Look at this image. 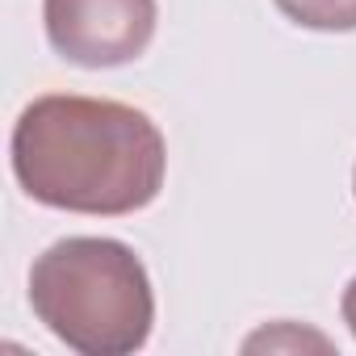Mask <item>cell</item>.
<instances>
[{"label": "cell", "mask_w": 356, "mask_h": 356, "mask_svg": "<svg viewBox=\"0 0 356 356\" xmlns=\"http://www.w3.org/2000/svg\"><path fill=\"white\" fill-rule=\"evenodd\" d=\"M9 163L22 193L47 210L126 218L159 197L168 143L126 101L47 92L13 122Z\"/></svg>", "instance_id": "obj_1"}, {"label": "cell", "mask_w": 356, "mask_h": 356, "mask_svg": "<svg viewBox=\"0 0 356 356\" xmlns=\"http://www.w3.org/2000/svg\"><path fill=\"white\" fill-rule=\"evenodd\" d=\"M34 318L80 356H130L151 339L147 264L122 239L67 235L30 268Z\"/></svg>", "instance_id": "obj_2"}, {"label": "cell", "mask_w": 356, "mask_h": 356, "mask_svg": "<svg viewBox=\"0 0 356 356\" xmlns=\"http://www.w3.org/2000/svg\"><path fill=\"white\" fill-rule=\"evenodd\" d=\"M155 0H42V30L63 63L105 72L147 55L155 38Z\"/></svg>", "instance_id": "obj_3"}, {"label": "cell", "mask_w": 356, "mask_h": 356, "mask_svg": "<svg viewBox=\"0 0 356 356\" xmlns=\"http://www.w3.org/2000/svg\"><path fill=\"white\" fill-rule=\"evenodd\" d=\"M285 22L318 34H352L356 30V0H273Z\"/></svg>", "instance_id": "obj_4"}, {"label": "cell", "mask_w": 356, "mask_h": 356, "mask_svg": "<svg viewBox=\"0 0 356 356\" xmlns=\"http://www.w3.org/2000/svg\"><path fill=\"white\" fill-rule=\"evenodd\" d=\"M339 314H343V323H348V331H352V339H356V277L343 285V298H339Z\"/></svg>", "instance_id": "obj_5"}, {"label": "cell", "mask_w": 356, "mask_h": 356, "mask_svg": "<svg viewBox=\"0 0 356 356\" xmlns=\"http://www.w3.org/2000/svg\"><path fill=\"white\" fill-rule=\"evenodd\" d=\"M352 193H356V172H352Z\"/></svg>", "instance_id": "obj_6"}]
</instances>
